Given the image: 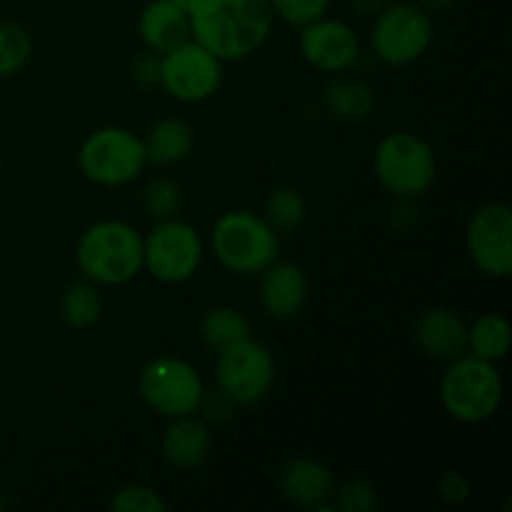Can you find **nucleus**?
I'll return each instance as SVG.
<instances>
[{
    "label": "nucleus",
    "mask_w": 512,
    "mask_h": 512,
    "mask_svg": "<svg viewBox=\"0 0 512 512\" xmlns=\"http://www.w3.org/2000/svg\"><path fill=\"white\" fill-rule=\"evenodd\" d=\"M188 18L190 38L223 63L258 53L275 23L270 0H198Z\"/></svg>",
    "instance_id": "1"
},
{
    "label": "nucleus",
    "mask_w": 512,
    "mask_h": 512,
    "mask_svg": "<svg viewBox=\"0 0 512 512\" xmlns=\"http://www.w3.org/2000/svg\"><path fill=\"white\" fill-rule=\"evenodd\" d=\"M75 260L88 283L125 285L143 270V235L125 220H100L80 235Z\"/></svg>",
    "instance_id": "2"
},
{
    "label": "nucleus",
    "mask_w": 512,
    "mask_h": 512,
    "mask_svg": "<svg viewBox=\"0 0 512 512\" xmlns=\"http://www.w3.org/2000/svg\"><path fill=\"white\" fill-rule=\"evenodd\" d=\"M210 245L225 270L235 275H260L278 260L280 235L263 215L230 210L215 220Z\"/></svg>",
    "instance_id": "3"
},
{
    "label": "nucleus",
    "mask_w": 512,
    "mask_h": 512,
    "mask_svg": "<svg viewBox=\"0 0 512 512\" xmlns=\"http://www.w3.org/2000/svg\"><path fill=\"white\" fill-rule=\"evenodd\" d=\"M440 400L450 418L468 425L485 423L503 403V378L495 363L475 355H458L445 370Z\"/></svg>",
    "instance_id": "4"
},
{
    "label": "nucleus",
    "mask_w": 512,
    "mask_h": 512,
    "mask_svg": "<svg viewBox=\"0 0 512 512\" xmlns=\"http://www.w3.org/2000/svg\"><path fill=\"white\" fill-rule=\"evenodd\" d=\"M373 170L378 183L393 198L413 200L428 193L438 175L433 145L415 133H390L373 153Z\"/></svg>",
    "instance_id": "5"
},
{
    "label": "nucleus",
    "mask_w": 512,
    "mask_h": 512,
    "mask_svg": "<svg viewBox=\"0 0 512 512\" xmlns=\"http://www.w3.org/2000/svg\"><path fill=\"white\" fill-rule=\"evenodd\" d=\"M80 173L103 188H120L140 178L148 165V153L140 135L133 130L108 125L83 140L78 153Z\"/></svg>",
    "instance_id": "6"
},
{
    "label": "nucleus",
    "mask_w": 512,
    "mask_h": 512,
    "mask_svg": "<svg viewBox=\"0 0 512 512\" xmlns=\"http://www.w3.org/2000/svg\"><path fill=\"white\" fill-rule=\"evenodd\" d=\"M138 393L150 410L173 420L203 408L205 383L193 363L175 355H160L140 370Z\"/></svg>",
    "instance_id": "7"
},
{
    "label": "nucleus",
    "mask_w": 512,
    "mask_h": 512,
    "mask_svg": "<svg viewBox=\"0 0 512 512\" xmlns=\"http://www.w3.org/2000/svg\"><path fill=\"white\" fill-rule=\"evenodd\" d=\"M433 38V13H428L420 3L385 5L375 15L373 30H370L373 53L383 63L395 65V68H403V65L423 58Z\"/></svg>",
    "instance_id": "8"
},
{
    "label": "nucleus",
    "mask_w": 512,
    "mask_h": 512,
    "mask_svg": "<svg viewBox=\"0 0 512 512\" xmlns=\"http://www.w3.org/2000/svg\"><path fill=\"white\" fill-rule=\"evenodd\" d=\"M203 253L198 230L185 220H158V225L143 235V268L160 283L178 285L193 278L203 263Z\"/></svg>",
    "instance_id": "9"
},
{
    "label": "nucleus",
    "mask_w": 512,
    "mask_h": 512,
    "mask_svg": "<svg viewBox=\"0 0 512 512\" xmlns=\"http://www.w3.org/2000/svg\"><path fill=\"white\" fill-rule=\"evenodd\" d=\"M275 360L258 340L248 338L220 350L215 360V383L223 398L235 405H255L270 393Z\"/></svg>",
    "instance_id": "10"
},
{
    "label": "nucleus",
    "mask_w": 512,
    "mask_h": 512,
    "mask_svg": "<svg viewBox=\"0 0 512 512\" xmlns=\"http://www.w3.org/2000/svg\"><path fill=\"white\" fill-rule=\"evenodd\" d=\"M223 83V60L193 38L160 55V88L180 103H203Z\"/></svg>",
    "instance_id": "11"
},
{
    "label": "nucleus",
    "mask_w": 512,
    "mask_h": 512,
    "mask_svg": "<svg viewBox=\"0 0 512 512\" xmlns=\"http://www.w3.org/2000/svg\"><path fill=\"white\" fill-rule=\"evenodd\" d=\"M465 243L480 273L508 278L512 273V213L508 205L488 203L475 210Z\"/></svg>",
    "instance_id": "12"
},
{
    "label": "nucleus",
    "mask_w": 512,
    "mask_h": 512,
    "mask_svg": "<svg viewBox=\"0 0 512 512\" xmlns=\"http://www.w3.org/2000/svg\"><path fill=\"white\" fill-rule=\"evenodd\" d=\"M300 53L315 70L345 73L358 63L360 38L345 20L323 15L300 28Z\"/></svg>",
    "instance_id": "13"
},
{
    "label": "nucleus",
    "mask_w": 512,
    "mask_h": 512,
    "mask_svg": "<svg viewBox=\"0 0 512 512\" xmlns=\"http://www.w3.org/2000/svg\"><path fill=\"white\" fill-rule=\"evenodd\" d=\"M310 285L308 275L295 263H278L260 273L258 298L265 313L273 320H293L303 313L308 303Z\"/></svg>",
    "instance_id": "14"
},
{
    "label": "nucleus",
    "mask_w": 512,
    "mask_h": 512,
    "mask_svg": "<svg viewBox=\"0 0 512 512\" xmlns=\"http://www.w3.org/2000/svg\"><path fill=\"white\" fill-rule=\"evenodd\" d=\"M280 490L290 503L300 508H310L318 512L335 510L330 505L335 493L333 473L323 463L310 458H295L280 473Z\"/></svg>",
    "instance_id": "15"
},
{
    "label": "nucleus",
    "mask_w": 512,
    "mask_h": 512,
    "mask_svg": "<svg viewBox=\"0 0 512 512\" xmlns=\"http://www.w3.org/2000/svg\"><path fill=\"white\" fill-rule=\"evenodd\" d=\"M420 350L435 360H453L468 350V325L448 308H428L415 320Z\"/></svg>",
    "instance_id": "16"
},
{
    "label": "nucleus",
    "mask_w": 512,
    "mask_h": 512,
    "mask_svg": "<svg viewBox=\"0 0 512 512\" xmlns=\"http://www.w3.org/2000/svg\"><path fill=\"white\" fill-rule=\"evenodd\" d=\"M138 30L145 48L163 55L175 45L190 40V18L183 8L168 0H153L140 13Z\"/></svg>",
    "instance_id": "17"
},
{
    "label": "nucleus",
    "mask_w": 512,
    "mask_h": 512,
    "mask_svg": "<svg viewBox=\"0 0 512 512\" xmlns=\"http://www.w3.org/2000/svg\"><path fill=\"white\" fill-rule=\"evenodd\" d=\"M210 428L205 420L193 415H180L170 420L163 435V458L178 470H193L208 458Z\"/></svg>",
    "instance_id": "18"
},
{
    "label": "nucleus",
    "mask_w": 512,
    "mask_h": 512,
    "mask_svg": "<svg viewBox=\"0 0 512 512\" xmlns=\"http://www.w3.org/2000/svg\"><path fill=\"white\" fill-rule=\"evenodd\" d=\"M193 128L183 118H163L148 130L143 138L148 163L175 165L185 160L193 150Z\"/></svg>",
    "instance_id": "19"
},
{
    "label": "nucleus",
    "mask_w": 512,
    "mask_h": 512,
    "mask_svg": "<svg viewBox=\"0 0 512 512\" xmlns=\"http://www.w3.org/2000/svg\"><path fill=\"white\" fill-rule=\"evenodd\" d=\"M325 105H328L330 113L340 120H363L368 118V113L373 110L375 98L373 90L358 78H333L325 88Z\"/></svg>",
    "instance_id": "20"
},
{
    "label": "nucleus",
    "mask_w": 512,
    "mask_h": 512,
    "mask_svg": "<svg viewBox=\"0 0 512 512\" xmlns=\"http://www.w3.org/2000/svg\"><path fill=\"white\" fill-rule=\"evenodd\" d=\"M512 345L510 323L498 313L480 315L468 328V350L475 358H483L488 363H498L508 355Z\"/></svg>",
    "instance_id": "21"
},
{
    "label": "nucleus",
    "mask_w": 512,
    "mask_h": 512,
    "mask_svg": "<svg viewBox=\"0 0 512 512\" xmlns=\"http://www.w3.org/2000/svg\"><path fill=\"white\" fill-rule=\"evenodd\" d=\"M200 338H203V343L210 350L220 353V350L230 348V345L240 343V340H248L250 323L240 310L230 308V305H220V308H210L203 315Z\"/></svg>",
    "instance_id": "22"
},
{
    "label": "nucleus",
    "mask_w": 512,
    "mask_h": 512,
    "mask_svg": "<svg viewBox=\"0 0 512 512\" xmlns=\"http://www.w3.org/2000/svg\"><path fill=\"white\" fill-rule=\"evenodd\" d=\"M100 313H103V300L93 283H75L65 288L63 298H60V315L70 328H90L98 323Z\"/></svg>",
    "instance_id": "23"
},
{
    "label": "nucleus",
    "mask_w": 512,
    "mask_h": 512,
    "mask_svg": "<svg viewBox=\"0 0 512 512\" xmlns=\"http://www.w3.org/2000/svg\"><path fill=\"white\" fill-rule=\"evenodd\" d=\"M265 220L273 225V230L278 235L295 233L300 228V223L305 220V198L300 195V190L283 185V188H275L273 193L265 200Z\"/></svg>",
    "instance_id": "24"
},
{
    "label": "nucleus",
    "mask_w": 512,
    "mask_h": 512,
    "mask_svg": "<svg viewBox=\"0 0 512 512\" xmlns=\"http://www.w3.org/2000/svg\"><path fill=\"white\" fill-rule=\"evenodd\" d=\"M33 40L18 23H0V78H10L28 63Z\"/></svg>",
    "instance_id": "25"
},
{
    "label": "nucleus",
    "mask_w": 512,
    "mask_h": 512,
    "mask_svg": "<svg viewBox=\"0 0 512 512\" xmlns=\"http://www.w3.org/2000/svg\"><path fill=\"white\" fill-rule=\"evenodd\" d=\"M180 188L168 178H153L143 190V208L150 218L168 220L180 210Z\"/></svg>",
    "instance_id": "26"
},
{
    "label": "nucleus",
    "mask_w": 512,
    "mask_h": 512,
    "mask_svg": "<svg viewBox=\"0 0 512 512\" xmlns=\"http://www.w3.org/2000/svg\"><path fill=\"white\" fill-rule=\"evenodd\" d=\"M333 0H270L275 18L285 20L288 25L303 28L313 20L328 15V8Z\"/></svg>",
    "instance_id": "27"
},
{
    "label": "nucleus",
    "mask_w": 512,
    "mask_h": 512,
    "mask_svg": "<svg viewBox=\"0 0 512 512\" xmlns=\"http://www.w3.org/2000/svg\"><path fill=\"white\" fill-rule=\"evenodd\" d=\"M110 508L115 512H163L168 505L148 485H125L110 500Z\"/></svg>",
    "instance_id": "28"
},
{
    "label": "nucleus",
    "mask_w": 512,
    "mask_h": 512,
    "mask_svg": "<svg viewBox=\"0 0 512 512\" xmlns=\"http://www.w3.org/2000/svg\"><path fill=\"white\" fill-rule=\"evenodd\" d=\"M335 510L343 512H368L378 508V493L370 483L365 480H353V483L345 485L338 493V500H335Z\"/></svg>",
    "instance_id": "29"
},
{
    "label": "nucleus",
    "mask_w": 512,
    "mask_h": 512,
    "mask_svg": "<svg viewBox=\"0 0 512 512\" xmlns=\"http://www.w3.org/2000/svg\"><path fill=\"white\" fill-rule=\"evenodd\" d=\"M133 78L140 88H158L160 85V53L138 55L133 63Z\"/></svg>",
    "instance_id": "30"
},
{
    "label": "nucleus",
    "mask_w": 512,
    "mask_h": 512,
    "mask_svg": "<svg viewBox=\"0 0 512 512\" xmlns=\"http://www.w3.org/2000/svg\"><path fill=\"white\" fill-rule=\"evenodd\" d=\"M440 495H443V500H448V503H463V500H468V478L460 473H445L443 478H440Z\"/></svg>",
    "instance_id": "31"
},
{
    "label": "nucleus",
    "mask_w": 512,
    "mask_h": 512,
    "mask_svg": "<svg viewBox=\"0 0 512 512\" xmlns=\"http://www.w3.org/2000/svg\"><path fill=\"white\" fill-rule=\"evenodd\" d=\"M348 3L360 15H378L385 8V0H348Z\"/></svg>",
    "instance_id": "32"
},
{
    "label": "nucleus",
    "mask_w": 512,
    "mask_h": 512,
    "mask_svg": "<svg viewBox=\"0 0 512 512\" xmlns=\"http://www.w3.org/2000/svg\"><path fill=\"white\" fill-rule=\"evenodd\" d=\"M453 3H455V0H420V5H423L428 13H440V10L450 8Z\"/></svg>",
    "instance_id": "33"
},
{
    "label": "nucleus",
    "mask_w": 512,
    "mask_h": 512,
    "mask_svg": "<svg viewBox=\"0 0 512 512\" xmlns=\"http://www.w3.org/2000/svg\"><path fill=\"white\" fill-rule=\"evenodd\" d=\"M168 3H173V5H178V8H183L185 13H188L190 8H193L195 3H198V0H168Z\"/></svg>",
    "instance_id": "34"
},
{
    "label": "nucleus",
    "mask_w": 512,
    "mask_h": 512,
    "mask_svg": "<svg viewBox=\"0 0 512 512\" xmlns=\"http://www.w3.org/2000/svg\"><path fill=\"white\" fill-rule=\"evenodd\" d=\"M0 508H3V495H0Z\"/></svg>",
    "instance_id": "35"
},
{
    "label": "nucleus",
    "mask_w": 512,
    "mask_h": 512,
    "mask_svg": "<svg viewBox=\"0 0 512 512\" xmlns=\"http://www.w3.org/2000/svg\"><path fill=\"white\" fill-rule=\"evenodd\" d=\"M0 168H3V155H0Z\"/></svg>",
    "instance_id": "36"
}]
</instances>
